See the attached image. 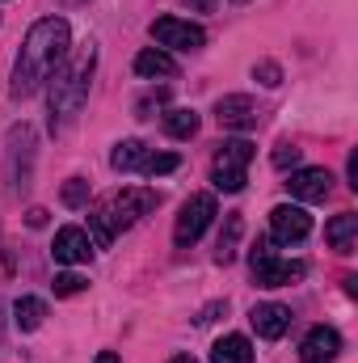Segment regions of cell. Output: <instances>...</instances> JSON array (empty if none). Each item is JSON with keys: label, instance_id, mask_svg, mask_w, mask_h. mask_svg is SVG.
<instances>
[{"label": "cell", "instance_id": "cell-7", "mask_svg": "<svg viewBox=\"0 0 358 363\" xmlns=\"http://www.w3.org/2000/svg\"><path fill=\"white\" fill-rule=\"evenodd\" d=\"M152 38H156L161 51H198L207 43V30L194 26V21H181V17H156Z\"/></svg>", "mask_w": 358, "mask_h": 363}, {"label": "cell", "instance_id": "cell-9", "mask_svg": "<svg viewBox=\"0 0 358 363\" xmlns=\"http://www.w3.org/2000/svg\"><path fill=\"white\" fill-rule=\"evenodd\" d=\"M93 254V241L85 228H76V224H68V228H59L55 233V245H51V258L59 262V267H81V262H89Z\"/></svg>", "mask_w": 358, "mask_h": 363}, {"label": "cell", "instance_id": "cell-13", "mask_svg": "<svg viewBox=\"0 0 358 363\" xmlns=\"http://www.w3.org/2000/svg\"><path fill=\"white\" fill-rule=\"evenodd\" d=\"M249 321H253V330H258V338H266V342H278L287 330H291V308L287 304H258L253 313H249Z\"/></svg>", "mask_w": 358, "mask_h": 363}, {"label": "cell", "instance_id": "cell-20", "mask_svg": "<svg viewBox=\"0 0 358 363\" xmlns=\"http://www.w3.org/2000/svg\"><path fill=\"white\" fill-rule=\"evenodd\" d=\"M165 131H169L173 140H190V135H198V114L185 110V106L169 110V114H165Z\"/></svg>", "mask_w": 358, "mask_h": 363}, {"label": "cell", "instance_id": "cell-3", "mask_svg": "<svg viewBox=\"0 0 358 363\" xmlns=\"http://www.w3.org/2000/svg\"><path fill=\"white\" fill-rule=\"evenodd\" d=\"M156 203H161V194H156V190H148V186H127V190L110 194L97 211H89L93 250H105V245L114 241V233H118V228H131V224H135L139 216H148Z\"/></svg>", "mask_w": 358, "mask_h": 363}, {"label": "cell", "instance_id": "cell-12", "mask_svg": "<svg viewBox=\"0 0 358 363\" xmlns=\"http://www.w3.org/2000/svg\"><path fill=\"white\" fill-rule=\"evenodd\" d=\"M337 355H342V334L329 330V325L308 330V338L299 342V359L304 363H333Z\"/></svg>", "mask_w": 358, "mask_h": 363}, {"label": "cell", "instance_id": "cell-16", "mask_svg": "<svg viewBox=\"0 0 358 363\" xmlns=\"http://www.w3.org/2000/svg\"><path fill=\"white\" fill-rule=\"evenodd\" d=\"M211 363H253V342L245 334H224L211 347Z\"/></svg>", "mask_w": 358, "mask_h": 363}, {"label": "cell", "instance_id": "cell-23", "mask_svg": "<svg viewBox=\"0 0 358 363\" xmlns=\"http://www.w3.org/2000/svg\"><path fill=\"white\" fill-rule=\"evenodd\" d=\"M299 157H304V148H295V144H278L270 161H274V169H295V165H299Z\"/></svg>", "mask_w": 358, "mask_h": 363}, {"label": "cell", "instance_id": "cell-26", "mask_svg": "<svg viewBox=\"0 0 358 363\" xmlns=\"http://www.w3.org/2000/svg\"><path fill=\"white\" fill-rule=\"evenodd\" d=\"M185 4H190L194 13H211V9H215V0H185Z\"/></svg>", "mask_w": 358, "mask_h": 363}, {"label": "cell", "instance_id": "cell-8", "mask_svg": "<svg viewBox=\"0 0 358 363\" xmlns=\"http://www.w3.org/2000/svg\"><path fill=\"white\" fill-rule=\"evenodd\" d=\"M308 233H312V216L299 203H278L270 211V237L278 245H299V241H308Z\"/></svg>", "mask_w": 358, "mask_h": 363}, {"label": "cell", "instance_id": "cell-21", "mask_svg": "<svg viewBox=\"0 0 358 363\" xmlns=\"http://www.w3.org/2000/svg\"><path fill=\"white\" fill-rule=\"evenodd\" d=\"M178 165H181L178 152H148V161H144L139 174H148V178H165V174H173Z\"/></svg>", "mask_w": 358, "mask_h": 363}, {"label": "cell", "instance_id": "cell-6", "mask_svg": "<svg viewBox=\"0 0 358 363\" xmlns=\"http://www.w3.org/2000/svg\"><path fill=\"white\" fill-rule=\"evenodd\" d=\"M211 220H215V194H190V199L181 203L178 224H173V241H178L181 250L194 245V241L211 228Z\"/></svg>", "mask_w": 358, "mask_h": 363}, {"label": "cell", "instance_id": "cell-18", "mask_svg": "<svg viewBox=\"0 0 358 363\" xmlns=\"http://www.w3.org/2000/svg\"><path fill=\"white\" fill-rule=\"evenodd\" d=\"M42 321H47V300H38V296H21V300L13 304V325H17L21 334L38 330Z\"/></svg>", "mask_w": 358, "mask_h": 363}, {"label": "cell", "instance_id": "cell-11", "mask_svg": "<svg viewBox=\"0 0 358 363\" xmlns=\"http://www.w3.org/2000/svg\"><path fill=\"white\" fill-rule=\"evenodd\" d=\"M287 190L299 203H325L329 190H333V174L329 169H295L291 182H287Z\"/></svg>", "mask_w": 358, "mask_h": 363}, {"label": "cell", "instance_id": "cell-10", "mask_svg": "<svg viewBox=\"0 0 358 363\" xmlns=\"http://www.w3.org/2000/svg\"><path fill=\"white\" fill-rule=\"evenodd\" d=\"M215 118H219V127H228V131H249V127H258V101L253 97H241V93H232V97H219L215 101Z\"/></svg>", "mask_w": 358, "mask_h": 363}, {"label": "cell", "instance_id": "cell-19", "mask_svg": "<svg viewBox=\"0 0 358 363\" xmlns=\"http://www.w3.org/2000/svg\"><path fill=\"white\" fill-rule=\"evenodd\" d=\"M241 233H245V220H241V211H232V216L224 220V233H219V245H215V262H219V267H228V262L236 258Z\"/></svg>", "mask_w": 358, "mask_h": 363}, {"label": "cell", "instance_id": "cell-15", "mask_svg": "<svg viewBox=\"0 0 358 363\" xmlns=\"http://www.w3.org/2000/svg\"><path fill=\"white\" fill-rule=\"evenodd\" d=\"M135 72H139L144 81H156V77H173L178 64H173L169 51H161V47H144V51L135 55Z\"/></svg>", "mask_w": 358, "mask_h": 363}, {"label": "cell", "instance_id": "cell-24", "mask_svg": "<svg viewBox=\"0 0 358 363\" xmlns=\"http://www.w3.org/2000/svg\"><path fill=\"white\" fill-rule=\"evenodd\" d=\"M64 203H68V207H85V203H89V182L72 178L68 186H64Z\"/></svg>", "mask_w": 358, "mask_h": 363}, {"label": "cell", "instance_id": "cell-17", "mask_svg": "<svg viewBox=\"0 0 358 363\" xmlns=\"http://www.w3.org/2000/svg\"><path fill=\"white\" fill-rule=\"evenodd\" d=\"M144 161H148V144H144V140H122V144H114V152H110V165H114L118 174H139Z\"/></svg>", "mask_w": 358, "mask_h": 363}, {"label": "cell", "instance_id": "cell-4", "mask_svg": "<svg viewBox=\"0 0 358 363\" xmlns=\"http://www.w3.org/2000/svg\"><path fill=\"white\" fill-rule=\"evenodd\" d=\"M253 161V144L249 140H224L215 148V165H211V182L224 194H241L245 190V169Z\"/></svg>", "mask_w": 358, "mask_h": 363}, {"label": "cell", "instance_id": "cell-25", "mask_svg": "<svg viewBox=\"0 0 358 363\" xmlns=\"http://www.w3.org/2000/svg\"><path fill=\"white\" fill-rule=\"evenodd\" d=\"M253 77H258L266 89H278V85H282V68H278V64H270V60H262V64L253 68Z\"/></svg>", "mask_w": 358, "mask_h": 363}, {"label": "cell", "instance_id": "cell-5", "mask_svg": "<svg viewBox=\"0 0 358 363\" xmlns=\"http://www.w3.org/2000/svg\"><path fill=\"white\" fill-rule=\"evenodd\" d=\"M249 267H253V279H258V287H287L291 279H304V262H282V258H274V250H270L266 237H258V245L249 250Z\"/></svg>", "mask_w": 358, "mask_h": 363}, {"label": "cell", "instance_id": "cell-30", "mask_svg": "<svg viewBox=\"0 0 358 363\" xmlns=\"http://www.w3.org/2000/svg\"><path fill=\"white\" fill-rule=\"evenodd\" d=\"M64 4H85V0H64Z\"/></svg>", "mask_w": 358, "mask_h": 363}, {"label": "cell", "instance_id": "cell-27", "mask_svg": "<svg viewBox=\"0 0 358 363\" xmlns=\"http://www.w3.org/2000/svg\"><path fill=\"white\" fill-rule=\"evenodd\" d=\"M30 224H34V228H42V224H47V211H42V207H34V211H30Z\"/></svg>", "mask_w": 358, "mask_h": 363}, {"label": "cell", "instance_id": "cell-14", "mask_svg": "<svg viewBox=\"0 0 358 363\" xmlns=\"http://www.w3.org/2000/svg\"><path fill=\"white\" fill-rule=\"evenodd\" d=\"M325 241L337 250V254H350L358 241V216L354 211H342V216H333L329 224H325Z\"/></svg>", "mask_w": 358, "mask_h": 363}, {"label": "cell", "instance_id": "cell-2", "mask_svg": "<svg viewBox=\"0 0 358 363\" xmlns=\"http://www.w3.org/2000/svg\"><path fill=\"white\" fill-rule=\"evenodd\" d=\"M93 68H97V51H93V43H89L85 51H76L72 60H64L51 72V131H64L81 114V106L89 101Z\"/></svg>", "mask_w": 358, "mask_h": 363}, {"label": "cell", "instance_id": "cell-22", "mask_svg": "<svg viewBox=\"0 0 358 363\" xmlns=\"http://www.w3.org/2000/svg\"><path fill=\"white\" fill-rule=\"evenodd\" d=\"M85 287H89V279H85V274H72V271L55 274V296H81Z\"/></svg>", "mask_w": 358, "mask_h": 363}, {"label": "cell", "instance_id": "cell-1", "mask_svg": "<svg viewBox=\"0 0 358 363\" xmlns=\"http://www.w3.org/2000/svg\"><path fill=\"white\" fill-rule=\"evenodd\" d=\"M72 47V30L64 17H42L30 26L25 43H21V55H17V68H13V97H30V93L42 89V81H51V72L64 64Z\"/></svg>", "mask_w": 358, "mask_h": 363}, {"label": "cell", "instance_id": "cell-28", "mask_svg": "<svg viewBox=\"0 0 358 363\" xmlns=\"http://www.w3.org/2000/svg\"><path fill=\"white\" fill-rule=\"evenodd\" d=\"M93 363H118V355H114V351H101V355H97Z\"/></svg>", "mask_w": 358, "mask_h": 363}, {"label": "cell", "instance_id": "cell-29", "mask_svg": "<svg viewBox=\"0 0 358 363\" xmlns=\"http://www.w3.org/2000/svg\"><path fill=\"white\" fill-rule=\"evenodd\" d=\"M169 363H198V359H194V355H173Z\"/></svg>", "mask_w": 358, "mask_h": 363}]
</instances>
